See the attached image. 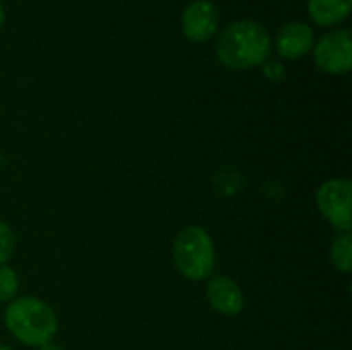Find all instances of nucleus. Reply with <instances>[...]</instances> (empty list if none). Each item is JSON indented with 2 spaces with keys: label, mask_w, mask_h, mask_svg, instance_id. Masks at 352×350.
I'll return each instance as SVG.
<instances>
[{
  "label": "nucleus",
  "mask_w": 352,
  "mask_h": 350,
  "mask_svg": "<svg viewBox=\"0 0 352 350\" xmlns=\"http://www.w3.org/2000/svg\"><path fill=\"white\" fill-rule=\"evenodd\" d=\"M14 233L10 229V225H6L4 221H0V266H6L8 260L14 254Z\"/></svg>",
  "instance_id": "f8f14e48"
},
{
  "label": "nucleus",
  "mask_w": 352,
  "mask_h": 350,
  "mask_svg": "<svg viewBox=\"0 0 352 350\" xmlns=\"http://www.w3.org/2000/svg\"><path fill=\"white\" fill-rule=\"evenodd\" d=\"M0 350H12L10 347H6V344H0Z\"/></svg>",
  "instance_id": "dca6fc26"
},
{
  "label": "nucleus",
  "mask_w": 352,
  "mask_h": 350,
  "mask_svg": "<svg viewBox=\"0 0 352 350\" xmlns=\"http://www.w3.org/2000/svg\"><path fill=\"white\" fill-rule=\"evenodd\" d=\"M272 39L268 29L258 21H237L225 27L217 39L214 52L223 66L248 70L262 66L270 58Z\"/></svg>",
  "instance_id": "f257e3e1"
},
{
  "label": "nucleus",
  "mask_w": 352,
  "mask_h": 350,
  "mask_svg": "<svg viewBox=\"0 0 352 350\" xmlns=\"http://www.w3.org/2000/svg\"><path fill=\"white\" fill-rule=\"evenodd\" d=\"M219 8L210 0H194L182 14V31L194 43H204L219 31Z\"/></svg>",
  "instance_id": "423d86ee"
},
{
  "label": "nucleus",
  "mask_w": 352,
  "mask_h": 350,
  "mask_svg": "<svg viewBox=\"0 0 352 350\" xmlns=\"http://www.w3.org/2000/svg\"><path fill=\"white\" fill-rule=\"evenodd\" d=\"M2 23H4V6L0 2V27H2Z\"/></svg>",
  "instance_id": "2eb2a0df"
},
{
  "label": "nucleus",
  "mask_w": 352,
  "mask_h": 350,
  "mask_svg": "<svg viewBox=\"0 0 352 350\" xmlns=\"http://www.w3.org/2000/svg\"><path fill=\"white\" fill-rule=\"evenodd\" d=\"M4 326L19 342L39 349L56 336L58 318L45 301L37 297H19L6 305Z\"/></svg>",
  "instance_id": "f03ea898"
},
{
  "label": "nucleus",
  "mask_w": 352,
  "mask_h": 350,
  "mask_svg": "<svg viewBox=\"0 0 352 350\" xmlns=\"http://www.w3.org/2000/svg\"><path fill=\"white\" fill-rule=\"evenodd\" d=\"M352 10V0H307V12L314 23L332 27L342 23Z\"/></svg>",
  "instance_id": "1a4fd4ad"
},
{
  "label": "nucleus",
  "mask_w": 352,
  "mask_h": 350,
  "mask_svg": "<svg viewBox=\"0 0 352 350\" xmlns=\"http://www.w3.org/2000/svg\"><path fill=\"white\" fill-rule=\"evenodd\" d=\"M37 350H64V349H62V347H58V344H54V342H47V344L39 347Z\"/></svg>",
  "instance_id": "4468645a"
},
{
  "label": "nucleus",
  "mask_w": 352,
  "mask_h": 350,
  "mask_svg": "<svg viewBox=\"0 0 352 350\" xmlns=\"http://www.w3.org/2000/svg\"><path fill=\"white\" fill-rule=\"evenodd\" d=\"M314 62L328 74H346L352 66V37L349 29H336L314 43Z\"/></svg>",
  "instance_id": "39448f33"
},
{
  "label": "nucleus",
  "mask_w": 352,
  "mask_h": 350,
  "mask_svg": "<svg viewBox=\"0 0 352 350\" xmlns=\"http://www.w3.org/2000/svg\"><path fill=\"white\" fill-rule=\"evenodd\" d=\"M19 293V276L10 266H0V303H10Z\"/></svg>",
  "instance_id": "9b49d317"
},
{
  "label": "nucleus",
  "mask_w": 352,
  "mask_h": 350,
  "mask_svg": "<svg viewBox=\"0 0 352 350\" xmlns=\"http://www.w3.org/2000/svg\"><path fill=\"white\" fill-rule=\"evenodd\" d=\"M314 43H316L314 29L301 21H291L283 25L274 39L276 52L283 60H297L305 56L314 47Z\"/></svg>",
  "instance_id": "6e6552de"
},
{
  "label": "nucleus",
  "mask_w": 352,
  "mask_h": 350,
  "mask_svg": "<svg viewBox=\"0 0 352 350\" xmlns=\"http://www.w3.org/2000/svg\"><path fill=\"white\" fill-rule=\"evenodd\" d=\"M173 262L179 274L188 281H206L217 264V252L210 233L198 225L184 227L173 241Z\"/></svg>",
  "instance_id": "7ed1b4c3"
},
{
  "label": "nucleus",
  "mask_w": 352,
  "mask_h": 350,
  "mask_svg": "<svg viewBox=\"0 0 352 350\" xmlns=\"http://www.w3.org/2000/svg\"><path fill=\"white\" fill-rule=\"evenodd\" d=\"M316 204L322 217L342 233L352 229V184L346 177L328 179L316 194Z\"/></svg>",
  "instance_id": "20e7f679"
},
{
  "label": "nucleus",
  "mask_w": 352,
  "mask_h": 350,
  "mask_svg": "<svg viewBox=\"0 0 352 350\" xmlns=\"http://www.w3.org/2000/svg\"><path fill=\"white\" fill-rule=\"evenodd\" d=\"M206 299L210 303V307L225 316V318H235L241 314L245 299H243V291L241 287L229 278V276H214L206 283Z\"/></svg>",
  "instance_id": "0eeeda50"
},
{
  "label": "nucleus",
  "mask_w": 352,
  "mask_h": 350,
  "mask_svg": "<svg viewBox=\"0 0 352 350\" xmlns=\"http://www.w3.org/2000/svg\"><path fill=\"white\" fill-rule=\"evenodd\" d=\"M330 260L334 268L342 274L352 272V235L351 233H340L330 250Z\"/></svg>",
  "instance_id": "9d476101"
},
{
  "label": "nucleus",
  "mask_w": 352,
  "mask_h": 350,
  "mask_svg": "<svg viewBox=\"0 0 352 350\" xmlns=\"http://www.w3.org/2000/svg\"><path fill=\"white\" fill-rule=\"evenodd\" d=\"M262 68H264L266 78H270V80H283L285 78V66L278 60H266L262 64Z\"/></svg>",
  "instance_id": "ddd939ff"
},
{
  "label": "nucleus",
  "mask_w": 352,
  "mask_h": 350,
  "mask_svg": "<svg viewBox=\"0 0 352 350\" xmlns=\"http://www.w3.org/2000/svg\"><path fill=\"white\" fill-rule=\"evenodd\" d=\"M0 161H2V157H0Z\"/></svg>",
  "instance_id": "f3484780"
}]
</instances>
